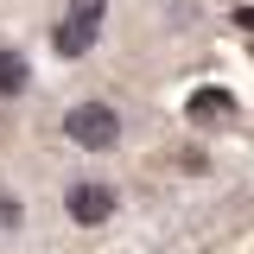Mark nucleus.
<instances>
[{
  "mask_svg": "<svg viewBox=\"0 0 254 254\" xmlns=\"http://www.w3.org/2000/svg\"><path fill=\"white\" fill-rule=\"evenodd\" d=\"M64 140L83 146V153H108V146L121 140V115H115L108 102H70V108H64Z\"/></svg>",
  "mask_w": 254,
  "mask_h": 254,
  "instance_id": "obj_1",
  "label": "nucleus"
},
{
  "mask_svg": "<svg viewBox=\"0 0 254 254\" xmlns=\"http://www.w3.org/2000/svg\"><path fill=\"white\" fill-rule=\"evenodd\" d=\"M102 26H108V0H70L64 19H58V32H51L58 58H89L95 38H102Z\"/></svg>",
  "mask_w": 254,
  "mask_h": 254,
  "instance_id": "obj_2",
  "label": "nucleus"
},
{
  "mask_svg": "<svg viewBox=\"0 0 254 254\" xmlns=\"http://www.w3.org/2000/svg\"><path fill=\"white\" fill-rule=\"evenodd\" d=\"M64 210H70V222H76V229H95V222L115 216V185H89V178H83V185L64 190Z\"/></svg>",
  "mask_w": 254,
  "mask_h": 254,
  "instance_id": "obj_3",
  "label": "nucleus"
},
{
  "mask_svg": "<svg viewBox=\"0 0 254 254\" xmlns=\"http://www.w3.org/2000/svg\"><path fill=\"white\" fill-rule=\"evenodd\" d=\"M190 121H229V115H235V95L222 89V83H203V89H190Z\"/></svg>",
  "mask_w": 254,
  "mask_h": 254,
  "instance_id": "obj_4",
  "label": "nucleus"
},
{
  "mask_svg": "<svg viewBox=\"0 0 254 254\" xmlns=\"http://www.w3.org/2000/svg\"><path fill=\"white\" fill-rule=\"evenodd\" d=\"M19 89H26V58L0 51V95H19Z\"/></svg>",
  "mask_w": 254,
  "mask_h": 254,
  "instance_id": "obj_5",
  "label": "nucleus"
},
{
  "mask_svg": "<svg viewBox=\"0 0 254 254\" xmlns=\"http://www.w3.org/2000/svg\"><path fill=\"white\" fill-rule=\"evenodd\" d=\"M0 229H19V197L0 190Z\"/></svg>",
  "mask_w": 254,
  "mask_h": 254,
  "instance_id": "obj_6",
  "label": "nucleus"
},
{
  "mask_svg": "<svg viewBox=\"0 0 254 254\" xmlns=\"http://www.w3.org/2000/svg\"><path fill=\"white\" fill-rule=\"evenodd\" d=\"M235 26H242V32H254V6H235Z\"/></svg>",
  "mask_w": 254,
  "mask_h": 254,
  "instance_id": "obj_7",
  "label": "nucleus"
}]
</instances>
